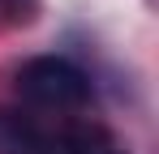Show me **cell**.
I'll return each mask as SVG.
<instances>
[{
    "mask_svg": "<svg viewBox=\"0 0 159 154\" xmlns=\"http://www.w3.org/2000/svg\"><path fill=\"white\" fill-rule=\"evenodd\" d=\"M17 94L43 111H78L90 103V77L65 56H34L17 69Z\"/></svg>",
    "mask_w": 159,
    "mask_h": 154,
    "instance_id": "cell-1",
    "label": "cell"
},
{
    "mask_svg": "<svg viewBox=\"0 0 159 154\" xmlns=\"http://www.w3.org/2000/svg\"><path fill=\"white\" fill-rule=\"evenodd\" d=\"M56 128L39 124L22 107H0V154H52Z\"/></svg>",
    "mask_w": 159,
    "mask_h": 154,
    "instance_id": "cell-2",
    "label": "cell"
},
{
    "mask_svg": "<svg viewBox=\"0 0 159 154\" xmlns=\"http://www.w3.org/2000/svg\"><path fill=\"white\" fill-rule=\"evenodd\" d=\"M52 154H125V150L99 124H65L52 137Z\"/></svg>",
    "mask_w": 159,
    "mask_h": 154,
    "instance_id": "cell-3",
    "label": "cell"
},
{
    "mask_svg": "<svg viewBox=\"0 0 159 154\" xmlns=\"http://www.w3.org/2000/svg\"><path fill=\"white\" fill-rule=\"evenodd\" d=\"M39 9V0H0V30H13V26H26Z\"/></svg>",
    "mask_w": 159,
    "mask_h": 154,
    "instance_id": "cell-4",
    "label": "cell"
}]
</instances>
